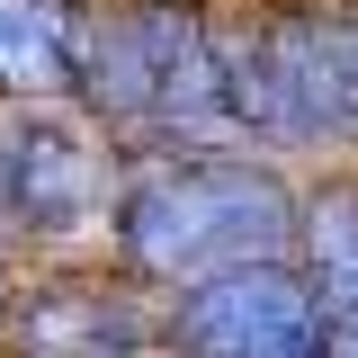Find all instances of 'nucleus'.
<instances>
[{"label":"nucleus","mask_w":358,"mask_h":358,"mask_svg":"<svg viewBox=\"0 0 358 358\" xmlns=\"http://www.w3.org/2000/svg\"><path fill=\"white\" fill-rule=\"evenodd\" d=\"M287 242H305L296 197L278 188V171L260 162H215V152H188L162 162L126 188L117 206V251L143 278H188L206 287L224 268H268L287 260Z\"/></svg>","instance_id":"obj_1"},{"label":"nucleus","mask_w":358,"mask_h":358,"mask_svg":"<svg viewBox=\"0 0 358 358\" xmlns=\"http://www.w3.org/2000/svg\"><path fill=\"white\" fill-rule=\"evenodd\" d=\"M81 99L117 126H162V134L233 126L215 27H197L188 9H108V18H90L81 27Z\"/></svg>","instance_id":"obj_2"},{"label":"nucleus","mask_w":358,"mask_h":358,"mask_svg":"<svg viewBox=\"0 0 358 358\" xmlns=\"http://www.w3.org/2000/svg\"><path fill=\"white\" fill-rule=\"evenodd\" d=\"M322 331H331V305L287 260L224 268V278L188 287L171 305V350L179 358H322Z\"/></svg>","instance_id":"obj_3"},{"label":"nucleus","mask_w":358,"mask_h":358,"mask_svg":"<svg viewBox=\"0 0 358 358\" xmlns=\"http://www.w3.org/2000/svg\"><path fill=\"white\" fill-rule=\"evenodd\" d=\"M268 63V134H358V18H322V9H287L260 27Z\"/></svg>","instance_id":"obj_4"},{"label":"nucleus","mask_w":358,"mask_h":358,"mask_svg":"<svg viewBox=\"0 0 358 358\" xmlns=\"http://www.w3.org/2000/svg\"><path fill=\"white\" fill-rule=\"evenodd\" d=\"M99 197V162L72 126L54 117H18L0 134V215L27 233H72Z\"/></svg>","instance_id":"obj_5"},{"label":"nucleus","mask_w":358,"mask_h":358,"mask_svg":"<svg viewBox=\"0 0 358 358\" xmlns=\"http://www.w3.org/2000/svg\"><path fill=\"white\" fill-rule=\"evenodd\" d=\"M18 358H134L143 350V313L108 278H54L27 305H9Z\"/></svg>","instance_id":"obj_6"},{"label":"nucleus","mask_w":358,"mask_h":358,"mask_svg":"<svg viewBox=\"0 0 358 358\" xmlns=\"http://www.w3.org/2000/svg\"><path fill=\"white\" fill-rule=\"evenodd\" d=\"M81 27L72 0H0V99L81 90Z\"/></svg>","instance_id":"obj_7"},{"label":"nucleus","mask_w":358,"mask_h":358,"mask_svg":"<svg viewBox=\"0 0 358 358\" xmlns=\"http://www.w3.org/2000/svg\"><path fill=\"white\" fill-rule=\"evenodd\" d=\"M305 260H313V296L331 313H358V188H322L305 206Z\"/></svg>","instance_id":"obj_8"},{"label":"nucleus","mask_w":358,"mask_h":358,"mask_svg":"<svg viewBox=\"0 0 358 358\" xmlns=\"http://www.w3.org/2000/svg\"><path fill=\"white\" fill-rule=\"evenodd\" d=\"M322 358H358V313H331V331H322Z\"/></svg>","instance_id":"obj_9"},{"label":"nucleus","mask_w":358,"mask_h":358,"mask_svg":"<svg viewBox=\"0 0 358 358\" xmlns=\"http://www.w3.org/2000/svg\"><path fill=\"white\" fill-rule=\"evenodd\" d=\"M0 322H9V268H0Z\"/></svg>","instance_id":"obj_10"}]
</instances>
